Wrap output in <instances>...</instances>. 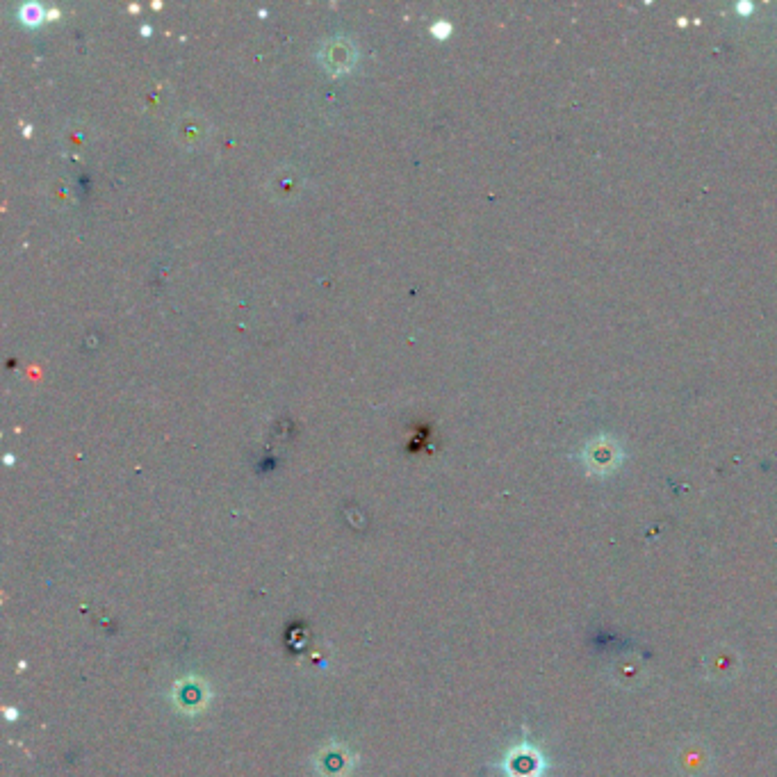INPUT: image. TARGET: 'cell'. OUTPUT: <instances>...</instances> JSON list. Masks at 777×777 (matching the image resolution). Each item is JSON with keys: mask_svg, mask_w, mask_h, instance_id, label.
Returning <instances> with one entry per match:
<instances>
[{"mask_svg": "<svg viewBox=\"0 0 777 777\" xmlns=\"http://www.w3.org/2000/svg\"><path fill=\"white\" fill-rule=\"evenodd\" d=\"M23 14L28 16V21H35V16L39 19V14H42V10H39L37 5H26V10H23Z\"/></svg>", "mask_w": 777, "mask_h": 777, "instance_id": "obj_3", "label": "cell"}, {"mask_svg": "<svg viewBox=\"0 0 777 777\" xmlns=\"http://www.w3.org/2000/svg\"><path fill=\"white\" fill-rule=\"evenodd\" d=\"M504 768H506V775L509 777H543L545 759L536 748L522 743V746L513 748L509 752Z\"/></svg>", "mask_w": 777, "mask_h": 777, "instance_id": "obj_1", "label": "cell"}, {"mask_svg": "<svg viewBox=\"0 0 777 777\" xmlns=\"http://www.w3.org/2000/svg\"><path fill=\"white\" fill-rule=\"evenodd\" d=\"M326 64L331 69H335V60H340V69L349 67V62L354 60V51H351L347 42H331L329 48H326Z\"/></svg>", "mask_w": 777, "mask_h": 777, "instance_id": "obj_2", "label": "cell"}]
</instances>
